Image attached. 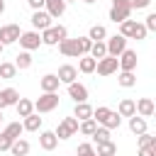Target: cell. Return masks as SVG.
<instances>
[{
	"mask_svg": "<svg viewBox=\"0 0 156 156\" xmlns=\"http://www.w3.org/2000/svg\"><path fill=\"white\" fill-rule=\"evenodd\" d=\"M29 66H32V54L29 51H20L17 54V61H15V68L17 71H27Z\"/></svg>",
	"mask_w": 156,
	"mask_h": 156,
	"instance_id": "obj_28",
	"label": "cell"
},
{
	"mask_svg": "<svg viewBox=\"0 0 156 156\" xmlns=\"http://www.w3.org/2000/svg\"><path fill=\"white\" fill-rule=\"evenodd\" d=\"M68 98L73 102H88V88L83 83H68Z\"/></svg>",
	"mask_w": 156,
	"mask_h": 156,
	"instance_id": "obj_12",
	"label": "cell"
},
{
	"mask_svg": "<svg viewBox=\"0 0 156 156\" xmlns=\"http://www.w3.org/2000/svg\"><path fill=\"white\" fill-rule=\"evenodd\" d=\"M144 27H146V32H156V12H151V15L146 17Z\"/></svg>",
	"mask_w": 156,
	"mask_h": 156,
	"instance_id": "obj_42",
	"label": "cell"
},
{
	"mask_svg": "<svg viewBox=\"0 0 156 156\" xmlns=\"http://www.w3.org/2000/svg\"><path fill=\"white\" fill-rule=\"evenodd\" d=\"M134 110H136V115H139V117H144V119H146V117H151V115H154V100H151V98H139V100L134 102Z\"/></svg>",
	"mask_w": 156,
	"mask_h": 156,
	"instance_id": "obj_16",
	"label": "cell"
},
{
	"mask_svg": "<svg viewBox=\"0 0 156 156\" xmlns=\"http://www.w3.org/2000/svg\"><path fill=\"white\" fill-rule=\"evenodd\" d=\"M78 46H80V56H88V51H90L93 41H90L88 37H78Z\"/></svg>",
	"mask_w": 156,
	"mask_h": 156,
	"instance_id": "obj_39",
	"label": "cell"
},
{
	"mask_svg": "<svg viewBox=\"0 0 156 156\" xmlns=\"http://www.w3.org/2000/svg\"><path fill=\"white\" fill-rule=\"evenodd\" d=\"M17 76V68H15V63H0V78H7V80H12Z\"/></svg>",
	"mask_w": 156,
	"mask_h": 156,
	"instance_id": "obj_36",
	"label": "cell"
},
{
	"mask_svg": "<svg viewBox=\"0 0 156 156\" xmlns=\"http://www.w3.org/2000/svg\"><path fill=\"white\" fill-rule=\"evenodd\" d=\"M93 141H95V144L112 141V136H110V129H105V127H100V124H98V129H95V134H93Z\"/></svg>",
	"mask_w": 156,
	"mask_h": 156,
	"instance_id": "obj_35",
	"label": "cell"
},
{
	"mask_svg": "<svg viewBox=\"0 0 156 156\" xmlns=\"http://www.w3.org/2000/svg\"><path fill=\"white\" fill-rule=\"evenodd\" d=\"M56 107H58V93H41V98L34 102L37 115H41V112H51V110H56Z\"/></svg>",
	"mask_w": 156,
	"mask_h": 156,
	"instance_id": "obj_3",
	"label": "cell"
},
{
	"mask_svg": "<svg viewBox=\"0 0 156 156\" xmlns=\"http://www.w3.org/2000/svg\"><path fill=\"white\" fill-rule=\"evenodd\" d=\"M95 156H117V144H115V141L98 144V151H95Z\"/></svg>",
	"mask_w": 156,
	"mask_h": 156,
	"instance_id": "obj_31",
	"label": "cell"
},
{
	"mask_svg": "<svg viewBox=\"0 0 156 156\" xmlns=\"http://www.w3.org/2000/svg\"><path fill=\"white\" fill-rule=\"evenodd\" d=\"M117 83H119L122 88H134V85H136V76H134V73H129V71H119Z\"/></svg>",
	"mask_w": 156,
	"mask_h": 156,
	"instance_id": "obj_29",
	"label": "cell"
},
{
	"mask_svg": "<svg viewBox=\"0 0 156 156\" xmlns=\"http://www.w3.org/2000/svg\"><path fill=\"white\" fill-rule=\"evenodd\" d=\"M5 12V0H0V15Z\"/></svg>",
	"mask_w": 156,
	"mask_h": 156,
	"instance_id": "obj_47",
	"label": "cell"
},
{
	"mask_svg": "<svg viewBox=\"0 0 156 156\" xmlns=\"http://www.w3.org/2000/svg\"><path fill=\"white\" fill-rule=\"evenodd\" d=\"M136 141H139V149H144V146H156V136H154V134H149V132L139 134V136H136Z\"/></svg>",
	"mask_w": 156,
	"mask_h": 156,
	"instance_id": "obj_37",
	"label": "cell"
},
{
	"mask_svg": "<svg viewBox=\"0 0 156 156\" xmlns=\"http://www.w3.org/2000/svg\"><path fill=\"white\" fill-rule=\"evenodd\" d=\"M27 2H29V7L37 12V10H44V2H46V0H27Z\"/></svg>",
	"mask_w": 156,
	"mask_h": 156,
	"instance_id": "obj_46",
	"label": "cell"
},
{
	"mask_svg": "<svg viewBox=\"0 0 156 156\" xmlns=\"http://www.w3.org/2000/svg\"><path fill=\"white\" fill-rule=\"evenodd\" d=\"M88 39L90 41H102V39H107V29L102 24H93L90 32H88Z\"/></svg>",
	"mask_w": 156,
	"mask_h": 156,
	"instance_id": "obj_27",
	"label": "cell"
},
{
	"mask_svg": "<svg viewBox=\"0 0 156 156\" xmlns=\"http://www.w3.org/2000/svg\"><path fill=\"white\" fill-rule=\"evenodd\" d=\"M63 2H66V5H68V2H73V0H63Z\"/></svg>",
	"mask_w": 156,
	"mask_h": 156,
	"instance_id": "obj_49",
	"label": "cell"
},
{
	"mask_svg": "<svg viewBox=\"0 0 156 156\" xmlns=\"http://www.w3.org/2000/svg\"><path fill=\"white\" fill-rule=\"evenodd\" d=\"M146 127H149V124H146L144 117H139V115H132V117H129V129H132V134L139 136V134L146 132Z\"/></svg>",
	"mask_w": 156,
	"mask_h": 156,
	"instance_id": "obj_20",
	"label": "cell"
},
{
	"mask_svg": "<svg viewBox=\"0 0 156 156\" xmlns=\"http://www.w3.org/2000/svg\"><path fill=\"white\" fill-rule=\"evenodd\" d=\"M129 15H132L129 0H112V7H110V20H112L115 24H119V22L129 20Z\"/></svg>",
	"mask_w": 156,
	"mask_h": 156,
	"instance_id": "obj_2",
	"label": "cell"
},
{
	"mask_svg": "<svg viewBox=\"0 0 156 156\" xmlns=\"http://www.w3.org/2000/svg\"><path fill=\"white\" fill-rule=\"evenodd\" d=\"M95 129H98V122H95V119H83V122H78V132H80L83 136H93Z\"/></svg>",
	"mask_w": 156,
	"mask_h": 156,
	"instance_id": "obj_30",
	"label": "cell"
},
{
	"mask_svg": "<svg viewBox=\"0 0 156 156\" xmlns=\"http://www.w3.org/2000/svg\"><path fill=\"white\" fill-rule=\"evenodd\" d=\"M20 34H22L20 24H2V27H0V44H2V46L15 44V41L20 39Z\"/></svg>",
	"mask_w": 156,
	"mask_h": 156,
	"instance_id": "obj_7",
	"label": "cell"
},
{
	"mask_svg": "<svg viewBox=\"0 0 156 156\" xmlns=\"http://www.w3.org/2000/svg\"><path fill=\"white\" fill-rule=\"evenodd\" d=\"M10 151H12V156H27L29 154V141L27 139H15Z\"/></svg>",
	"mask_w": 156,
	"mask_h": 156,
	"instance_id": "obj_24",
	"label": "cell"
},
{
	"mask_svg": "<svg viewBox=\"0 0 156 156\" xmlns=\"http://www.w3.org/2000/svg\"><path fill=\"white\" fill-rule=\"evenodd\" d=\"M15 107H17V115H20L22 119H24V117H29V115L34 112V102H32V100H27V98H20Z\"/></svg>",
	"mask_w": 156,
	"mask_h": 156,
	"instance_id": "obj_21",
	"label": "cell"
},
{
	"mask_svg": "<svg viewBox=\"0 0 156 156\" xmlns=\"http://www.w3.org/2000/svg\"><path fill=\"white\" fill-rule=\"evenodd\" d=\"M139 156H156V146H144V149H139Z\"/></svg>",
	"mask_w": 156,
	"mask_h": 156,
	"instance_id": "obj_45",
	"label": "cell"
},
{
	"mask_svg": "<svg viewBox=\"0 0 156 156\" xmlns=\"http://www.w3.org/2000/svg\"><path fill=\"white\" fill-rule=\"evenodd\" d=\"M63 39H68V32H66V27L63 24H51L49 29H44L41 32V44H46V46H56L58 41H63Z\"/></svg>",
	"mask_w": 156,
	"mask_h": 156,
	"instance_id": "obj_1",
	"label": "cell"
},
{
	"mask_svg": "<svg viewBox=\"0 0 156 156\" xmlns=\"http://www.w3.org/2000/svg\"><path fill=\"white\" fill-rule=\"evenodd\" d=\"M39 146H41L44 151H54V149L58 146L56 134H54V132H41V134H39Z\"/></svg>",
	"mask_w": 156,
	"mask_h": 156,
	"instance_id": "obj_18",
	"label": "cell"
},
{
	"mask_svg": "<svg viewBox=\"0 0 156 156\" xmlns=\"http://www.w3.org/2000/svg\"><path fill=\"white\" fill-rule=\"evenodd\" d=\"M83 2H85V5H93V2H98V0H83Z\"/></svg>",
	"mask_w": 156,
	"mask_h": 156,
	"instance_id": "obj_48",
	"label": "cell"
},
{
	"mask_svg": "<svg viewBox=\"0 0 156 156\" xmlns=\"http://www.w3.org/2000/svg\"><path fill=\"white\" fill-rule=\"evenodd\" d=\"M146 34H149V32H146V27H144L141 22H136V27H134V34H132V39H136V41H139V39H146Z\"/></svg>",
	"mask_w": 156,
	"mask_h": 156,
	"instance_id": "obj_41",
	"label": "cell"
},
{
	"mask_svg": "<svg viewBox=\"0 0 156 156\" xmlns=\"http://www.w3.org/2000/svg\"><path fill=\"white\" fill-rule=\"evenodd\" d=\"M44 10H46L49 17L54 20V17H61V15L66 12V2H63V0H46V2H44Z\"/></svg>",
	"mask_w": 156,
	"mask_h": 156,
	"instance_id": "obj_17",
	"label": "cell"
},
{
	"mask_svg": "<svg viewBox=\"0 0 156 156\" xmlns=\"http://www.w3.org/2000/svg\"><path fill=\"white\" fill-rule=\"evenodd\" d=\"M117 68H119V63H117L115 56H105V58H100V61L95 63L98 76H112V73H117Z\"/></svg>",
	"mask_w": 156,
	"mask_h": 156,
	"instance_id": "obj_9",
	"label": "cell"
},
{
	"mask_svg": "<svg viewBox=\"0 0 156 156\" xmlns=\"http://www.w3.org/2000/svg\"><path fill=\"white\" fill-rule=\"evenodd\" d=\"M39 127H41V117L39 115H29V117H24V122H22V129L24 132H39Z\"/></svg>",
	"mask_w": 156,
	"mask_h": 156,
	"instance_id": "obj_23",
	"label": "cell"
},
{
	"mask_svg": "<svg viewBox=\"0 0 156 156\" xmlns=\"http://www.w3.org/2000/svg\"><path fill=\"white\" fill-rule=\"evenodd\" d=\"M117 63H119V71H129V73H134V68H136V51L124 49V51L117 56Z\"/></svg>",
	"mask_w": 156,
	"mask_h": 156,
	"instance_id": "obj_8",
	"label": "cell"
},
{
	"mask_svg": "<svg viewBox=\"0 0 156 156\" xmlns=\"http://www.w3.org/2000/svg\"><path fill=\"white\" fill-rule=\"evenodd\" d=\"M58 85H61V83H58L56 73H46V76L39 78V88H41V93H56Z\"/></svg>",
	"mask_w": 156,
	"mask_h": 156,
	"instance_id": "obj_15",
	"label": "cell"
},
{
	"mask_svg": "<svg viewBox=\"0 0 156 156\" xmlns=\"http://www.w3.org/2000/svg\"><path fill=\"white\" fill-rule=\"evenodd\" d=\"M32 27H34V32H44V29H49V27H51V17H49V12H46V10H37V12L32 15Z\"/></svg>",
	"mask_w": 156,
	"mask_h": 156,
	"instance_id": "obj_11",
	"label": "cell"
},
{
	"mask_svg": "<svg viewBox=\"0 0 156 156\" xmlns=\"http://www.w3.org/2000/svg\"><path fill=\"white\" fill-rule=\"evenodd\" d=\"M78 132V119L76 117H63L61 122H58V127H56V139L61 141V139H68V136H73Z\"/></svg>",
	"mask_w": 156,
	"mask_h": 156,
	"instance_id": "obj_4",
	"label": "cell"
},
{
	"mask_svg": "<svg viewBox=\"0 0 156 156\" xmlns=\"http://www.w3.org/2000/svg\"><path fill=\"white\" fill-rule=\"evenodd\" d=\"M24 129H22V122H10L7 127H5V134L15 141V139H20V134H22Z\"/></svg>",
	"mask_w": 156,
	"mask_h": 156,
	"instance_id": "obj_34",
	"label": "cell"
},
{
	"mask_svg": "<svg viewBox=\"0 0 156 156\" xmlns=\"http://www.w3.org/2000/svg\"><path fill=\"white\" fill-rule=\"evenodd\" d=\"M88 56H90V58H95V61H100V58H105V56H107V49H105V41H93V46H90V51H88Z\"/></svg>",
	"mask_w": 156,
	"mask_h": 156,
	"instance_id": "obj_25",
	"label": "cell"
},
{
	"mask_svg": "<svg viewBox=\"0 0 156 156\" xmlns=\"http://www.w3.org/2000/svg\"><path fill=\"white\" fill-rule=\"evenodd\" d=\"M107 112H110V107H105V105H100V107H95V110H93V119H95V122L100 124V122H102V119L107 117Z\"/></svg>",
	"mask_w": 156,
	"mask_h": 156,
	"instance_id": "obj_38",
	"label": "cell"
},
{
	"mask_svg": "<svg viewBox=\"0 0 156 156\" xmlns=\"http://www.w3.org/2000/svg\"><path fill=\"white\" fill-rule=\"evenodd\" d=\"M149 5H151V0H129V7L132 10H144Z\"/></svg>",
	"mask_w": 156,
	"mask_h": 156,
	"instance_id": "obj_44",
	"label": "cell"
},
{
	"mask_svg": "<svg viewBox=\"0 0 156 156\" xmlns=\"http://www.w3.org/2000/svg\"><path fill=\"white\" fill-rule=\"evenodd\" d=\"M117 115H119V117H132V115H136V110H134V100H132V98H124V100H119Z\"/></svg>",
	"mask_w": 156,
	"mask_h": 156,
	"instance_id": "obj_22",
	"label": "cell"
},
{
	"mask_svg": "<svg viewBox=\"0 0 156 156\" xmlns=\"http://www.w3.org/2000/svg\"><path fill=\"white\" fill-rule=\"evenodd\" d=\"M105 49H107V56H119L124 49H127V39L122 37V34H115V37H107V41H105Z\"/></svg>",
	"mask_w": 156,
	"mask_h": 156,
	"instance_id": "obj_6",
	"label": "cell"
},
{
	"mask_svg": "<svg viewBox=\"0 0 156 156\" xmlns=\"http://www.w3.org/2000/svg\"><path fill=\"white\" fill-rule=\"evenodd\" d=\"M17 100H20V93H17L15 88H2V90H0V110H5V107H15Z\"/></svg>",
	"mask_w": 156,
	"mask_h": 156,
	"instance_id": "obj_13",
	"label": "cell"
},
{
	"mask_svg": "<svg viewBox=\"0 0 156 156\" xmlns=\"http://www.w3.org/2000/svg\"><path fill=\"white\" fill-rule=\"evenodd\" d=\"M73 117H76L78 122H83V119H93V107H90L88 102H76Z\"/></svg>",
	"mask_w": 156,
	"mask_h": 156,
	"instance_id": "obj_19",
	"label": "cell"
},
{
	"mask_svg": "<svg viewBox=\"0 0 156 156\" xmlns=\"http://www.w3.org/2000/svg\"><path fill=\"white\" fill-rule=\"evenodd\" d=\"M76 154L78 156H95V149H93V144H78Z\"/></svg>",
	"mask_w": 156,
	"mask_h": 156,
	"instance_id": "obj_40",
	"label": "cell"
},
{
	"mask_svg": "<svg viewBox=\"0 0 156 156\" xmlns=\"http://www.w3.org/2000/svg\"><path fill=\"white\" fill-rule=\"evenodd\" d=\"M17 41H20V46H22V51H29V54H32L34 49H39V44H41V34L34 32V29H32V32H22Z\"/></svg>",
	"mask_w": 156,
	"mask_h": 156,
	"instance_id": "obj_5",
	"label": "cell"
},
{
	"mask_svg": "<svg viewBox=\"0 0 156 156\" xmlns=\"http://www.w3.org/2000/svg\"><path fill=\"white\" fill-rule=\"evenodd\" d=\"M10 146H12V139L2 132V134H0V151H10Z\"/></svg>",
	"mask_w": 156,
	"mask_h": 156,
	"instance_id": "obj_43",
	"label": "cell"
},
{
	"mask_svg": "<svg viewBox=\"0 0 156 156\" xmlns=\"http://www.w3.org/2000/svg\"><path fill=\"white\" fill-rule=\"evenodd\" d=\"M134 27H136V20H124V22H119V34H122L124 39H132Z\"/></svg>",
	"mask_w": 156,
	"mask_h": 156,
	"instance_id": "obj_32",
	"label": "cell"
},
{
	"mask_svg": "<svg viewBox=\"0 0 156 156\" xmlns=\"http://www.w3.org/2000/svg\"><path fill=\"white\" fill-rule=\"evenodd\" d=\"M119 122H122V117H119L117 112H112V110H110V112H107V117L100 122V127H105V129H110V132H112V129H117V127H119Z\"/></svg>",
	"mask_w": 156,
	"mask_h": 156,
	"instance_id": "obj_26",
	"label": "cell"
},
{
	"mask_svg": "<svg viewBox=\"0 0 156 156\" xmlns=\"http://www.w3.org/2000/svg\"><path fill=\"white\" fill-rule=\"evenodd\" d=\"M95 58H90V56H80V61H78V71L80 73H93L95 71Z\"/></svg>",
	"mask_w": 156,
	"mask_h": 156,
	"instance_id": "obj_33",
	"label": "cell"
},
{
	"mask_svg": "<svg viewBox=\"0 0 156 156\" xmlns=\"http://www.w3.org/2000/svg\"><path fill=\"white\" fill-rule=\"evenodd\" d=\"M56 78H58V83H73L76 78H78V68L76 66H71V63H63L61 68H58V73H56Z\"/></svg>",
	"mask_w": 156,
	"mask_h": 156,
	"instance_id": "obj_14",
	"label": "cell"
},
{
	"mask_svg": "<svg viewBox=\"0 0 156 156\" xmlns=\"http://www.w3.org/2000/svg\"><path fill=\"white\" fill-rule=\"evenodd\" d=\"M0 122H2V110H0Z\"/></svg>",
	"mask_w": 156,
	"mask_h": 156,
	"instance_id": "obj_50",
	"label": "cell"
},
{
	"mask_svg": "<svg viewBox=\"0 0 156 156\" xmlns=\"http://www.w3.org/2000/svg\"><path fill=\"white\" fill-rule=\"evenodd\" d=\"M2 49H5V46H2V44H0V54H2Z\"/></svg>",
	"mask_w": 156,
	"mask_h": 156,
	"instance_id": "obj_51",
	"label": "cell"
},
{
	"mask_svg": "<svg viewBox=\"0 0 156 156\" xmlns=\"http://www.w3.org/2000/svg\"><path fill=\"white\" fill-rule=\"evenodd\" d=\"M56 46H58V51H61L63 56H68V58H80V46H78V39H63V41H58Z\"/></svg>",
	"mask_w": 156,
	"mask_h": 156,
	"instance_id": "obj_10",
	"label": "cell"
}]
</instances>
